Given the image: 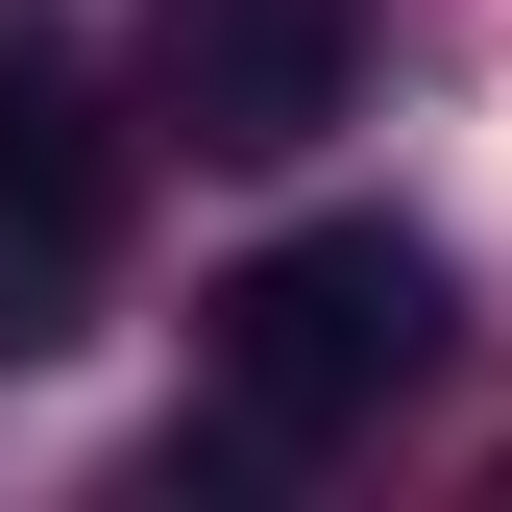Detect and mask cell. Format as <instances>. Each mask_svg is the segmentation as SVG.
Listing matches in <instances>:
<instances>
[{"mask_svg":"<svg viewBox=\"0 0 512 512\" xmlns=\"http://www.w3.org/2000/svg\"><path fill=\"white\" fill-rule=\"evenodd\" d=\"M439 366V244L415 220H293L269 269L196 293V415L147 439V488H317L342 439H391Z\"/></svg>","mask_w":512,"mask_h":512,"instance_id":"cell-1","label":"cell"},{"mask_svg":"<svg viewBox=\"0 0 512 512\" xmlns=\"http://www.w3.org/2000/svg\"><path fill=\"white\" fill-rule=\"evenodd\" d=\"M366 98V0H147V122L196 171H293Z\"/></svg>","mask_w":512,"mask_h":512,"instance_id":"cell-2","label":"cell"},{"mask_svg":"<svg viewBox=\"0 0 512 512\" xmlns=\"http://www.w3.org/2000/svg\"><path fill=\"white\" fill-rule=\"evenodd\" d=\"M98 244H122V122L74 98V49H25V25H0V269H25V293H74Z\"/></svg>","mask_w":512,"mask_h":512,"instance_id":"cell-3","label":"cell"}]
</instances>
